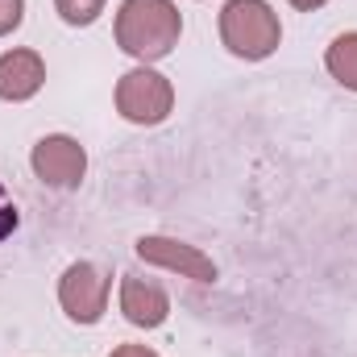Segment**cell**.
I'll use <instances>...</instances> for the list:
<instances>
[{
  "mask_svg": "<svg viewBox=\"0 0 357 357\" xmlns=\"http://www.w3.org/2000/svg\"><path fill=\"white\" fill-rule=\"evenodd\" d=\"M116 46L142 67L167 59L183 38V13L175 0H121L112 21Z\"/></svg>",
  "mask_w": 357,
  "mask_h": 357,
  "instance_id": "cell-1",
  "label": "cell"
},
{
  "mask_svg": "<svg viewBox=\"0 0 357 357\" xmlns=\"http://www.w3.org/2000/svg\"><path fill=\"white\" fill-rule=\"evenodd\" d=\"M220 42L233 59L262 63L278 50L282 25L270 0H225L220 8Z\"/></svg>",
  "mask_w": 357,
  "mask_h": 357,
  "instance_id": "cell-2",
  "label": "cell"
},
{
  "mask_svg": "<svg viewBox=\"0 0 357 357\" xmlns=\"http://www.w3.org/2000/svg\"><path fill=\"white\" fill-rule=\"evenodd\" d=\"M112 100H116V112H121L129 125L150 129V125H162V121L175 112V84H171L162 71L137 63L133 71H125V75L116 79Z\"/></svg>",
  "mask_w": 357,
  "mask_h": 357,
  "instance_id": "cell-3",
  "label": "cell"
},
{
  "mask_svg": "<svg viewBox=\"0 0 357 357\" xmlns=\"http://www.w3.org/2000/svg\"><path fill=\"white\" fill-rule=\"evenodd\" d=\"M108 291H112L108 270H100L96 262H71L59 278V307L75 324H100V316L108 312Z\"/></svg>",
  "mask_w": 357,
  "mask_h": 357,
  "instance_id": "cell-4",
  "label": "cell"
},
{
  "mask_svg": "<svg viewBox=\"0 0 357 357\" xmlns=\"http://www.w3.org/2000/svg\"><path fill=\"white\" fill-rule=\"evenodd\" d=\"M29 167L54 191H75L88 175V150L71 137V133H46L33 150H29Z\"/></svg>",
  "mask_w": 357,
  "mask_h": 357,
  "instance_id": "cell-5",
  "label": "cell"
},
{
  "mask_svg": "<svg viewBox=\"0 0 357 357\" xmlns=\"http://www.w3.org/2000/svg\"><path fill=\"white\" fill-rule=\"evenodd\" d=\"M133 254L150 266L175 270L178 278H191V282H216V262L199 250V245H187V241H175V237H162V233H146L133 241Z\"/></svg>",
  "mask_w": 357,
  "mask_h": 357,
  "instance_id": "cell-6",
  "label": "cell"
},
{
  "mask_svg": "<svg viewBox=\"0 0 357 357\" xmlns=\"http://www.w3.org/2000/svg\"><path fill=\"white\" fill-rule=\"evenodd\" d=\"M121 316L133 328H162L171 316V295L162 282L142 274H121Z\"/></svg>",
  "mask_w": 357,
  "mask_h": 357,
  "instance_id": "cell-7",
  "label": "cell"
},
{
  "mask_svg": "<svg viewBox=\"0 0 357 357\" xmlns=\"http://www.w3.org/2000/svg\"><path fill=\"white\" fill-rule=\"evenodd\" d=\"M42 84H46V59L38 50L17 46V50L0 54V100L25 104L42 91Z\"/></svg>",
  "mask_w": 357,
  "mask_h": 357,
  "instance_id": "cell-8",
  "label": "cell"
},
{
  "mask_svg": "<svg viewBox=\"0 0 357 357\" xmlns=\"http://www.w3.org/2000/svg\"><path fill=\"white\" fill-rule=\"evenodd\" d=\"M324 67H328V75H333L341 88L357 91V29L337 33V38L328 42V50H324Z\"/></svg>",
  "mask_w": 357,
  "mask_h": 357,
  "instance_id": "cell-9",
  "label": "cell"
},
{
  "mask_svg": "<svg viewBox=\"0 0 357 357\" xmlns=\"http://www.w3.org/2000/svg\"><path fill=\"white\" fill-rule=\"evenodd\" d=\"M104 4H108V0H54V13H59L67 25L84 29V25H91V21H100Z\"/></svg>",
  "mask_w": 357,
  "mask_h": 357,
  "instance_id": "cell-10",
  "label": "cell"
},
{
  "mask_svg": "<svg viewBox=\"0 0 357 357\" xmlns=\"http://www.w3.org/2000/svg\"><path fill=\"white\" fill-rule=\"evenodd\" d=\"M21 21H25V0H0V38L21 29Z\"/></svg>",
  "mask_w": 357,
  "mask_h": 357,
  "instance_id": "cell-11",
  "label": "cell"
},
{
  "mask_svg": "<svg viewBox=\"0 0 357 357\" xmlns=\"http://www.w3.org/2000/svg\"><path fill=\"white\" fill-rule=\"evenodd\" d=\"M17 225H21V212H17L13 195L4 191V183H0V241H4V237H13V233H17Z\"/></svg>",
  "mask_w": 357,
  "mask_h": 357,
  "instance_id": "cell-12",
  "label": "cell"
},
{
  "mask_svg": "<svg viewBox=\"0 0 357 357\" xmlns=\"http://www.w3.org/2000/svg\"><path fill=\"white\" fill-rule=\"evenodd\" d=\"M108 357H158L150 345H116Z\"/></svg>",
  "mask_w": 357,
  "mask_h": 357,
  "instance_id": "cell-13",
  "label": "cell"
},
{
  "mask_svg": "<svg viewBox=\"0 0 357 357\" xmlns=\"http://www.w3.org/2000/svg\"><path fill=\"white\" fill-rule=\"evenodd\" d=\"M291 8H299V13H316V8H324L328 0H287Z\"/></svg>",
  "mask_w": 357,
  "mask_h": 357,
  "instance_id": "cell-14",
  "label": "cell"
}]
</instances>
